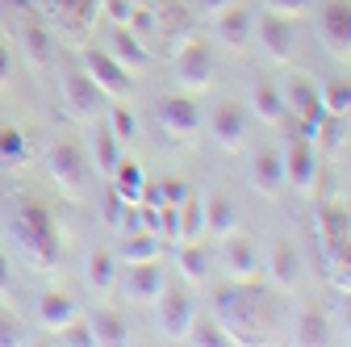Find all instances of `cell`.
I'll return each instance as SVG.
<instances>
[{
    "label": "cell",
    "instance_id": "6da1fadb",
    "mask_svg": "<svg viewBox=\"0 0 351 347\" xmlns=\"http://www.w3.org/2000/svg\"><path fill=\"white\" fill-rule=\"evenodd\" d=\"M13 235L38 268H51L59 259V226L42 205H21V213L13 218Z\"/></svg>",
    "mask_w": 351,
    "mask_h": 347
},
{
    "label": "cell",
    "instance_id": "7a4b0ae2",
    "mask_svg": "<svg viewBox=\"0 0 351 347\" xmlns=\"http://www.w3.org/2000/svg\"><path fill=\"white\" fill-rule=\"evenodd\" d=\"M259 293L255 285H222L217 289V322H222L230 331L234 343H247V335L255 331V314H259Z\"/></svg>",
    "mask_w": 351,
    "mask_h": 347
},
{
    "label": "cell",
    "instance_id": "3957f363",
    "mask_svg": "<svg viewBox=\"0 0 351 347\" xmlns=\"http://www.w3.org/2000/svg\"><path fill=\"white\" fill-rule=\"evenodd\" d=\"M63 105H67V113L71 117H80V121H88V117H101L105 113V88H101V84L93 80V75H88V71H63Z\"/></svg>",
    "mask_w": 351,
    "mask_h": 347
},
{
    "label": "cell",
    "instance_id": "277c9868",
    "mask_svg": "<svg viewBox=\"0 0 351 347\" xmlns=\"http://www.w3.org/2000/svg\"><path fill=\"white\" fill-rule=\"evenodd\" d=\"M280 93H285V109H289V117L301 121L305 134H314V125L326 117L322 88H318L314 80H305V75H293V80H289V88H280Z\"/></svg>",
    "mask_w": 351,
    "mask_h": 347
},
{
    "label": "cell",
    "instance_id": "5b68a950",
    "mask_svg": "<svg viewBox=\"0 0 351 347\" xmlns=\"http://www.w3.org/2000/svg\"><path fill=\"white\" fill-rule=\"evenodd\" d=\"M318 38L335 59H351V5L347 0H326L318 13Z\"/></svg>",
    "mask_w": 351,
    "mask_h": 347
},
{
    "label": "cell",
    "instance_id": "8992f818",
    "mask_svg": "<svg viewBox=\"0 0 351 347\" xmlns=\"http://www.w3.org/2000/svg\"><path fill=\"white\" fill-rule=\"evenodd\" d=\"M280 159H285V184H293L297 193H310L314 180H318V147H314V139L301 130Z\"/></svg>",
    "mask_w": 351,
    "mask_h": 347
},
{
    "label": "cell",
    "instance_id": "52a82bcc",
    "mask_svg": "<svg viewBox=\"0 0 351 347\" xmlns=\"http://www.w3.org/2000/svg\"><path fill=\"white\" fill-rule=\"evenodd\" d=\"M155 306H159V331L167 339H189V331L197 322V301L189 289H163Z\"/></svg>",
    "mask_w": 351,
    "mask_h": 347
},
{
    "label": "cell",
    "instance_id": "ba28073f",
    "mask_svg": "<svg viewBox=\"0 0 351 347\" xmlns=\"http://www.w3.org/2000/svg\"><path fill=\"white\" fill-rule=\"evenodd\" d=\"M47 167H51L55 184H63L67 193H80V189L88 184V155H84V147H80V143H71V139H63V143H55V147H51Z\"/></svg>",
    "mask_w": 351,
    "mask_h": 347
},
{
    "label": "cell",
    "instance_id": "9c48e42d",
    "mask_svg": "<svg viewBox=\"0 0 351 347\" xmlns=\"http://www.w3.org/2000/svg\"><path fill=\"white\" fill-rule=\"evenodd\" d=\"M159 130L171 143H189L201 130V109L193 97H163L159 101Z\"/></svg>",
    "mask_w": 351,
    "mask_h": 347
},
{
    "label": "cell",
    "instance_id": "30bf717a",
    "mask_svg": "<svg viewBox=\"0 0 351 347\" xmlns=\"http://www.w3.org/2000/svg\"><path fill=\"white\" fill-rule=\"evenodd\" d=\"M84 71L105 88V97H121V93H130V71H125L109 51H101V47H88V51H84Z\"/></svg>",
    "mask_w": 351,
    "mask_h": 347
},
{
    "label": "cell",
    "instance_id": "8fae6325",
    "mask_svg": "<svg viewBox=\"0 0 351 347\" xmlns=\"http://www.w3.org/2000/svg\"><path fill=\"white\" fill-rule=\"evenodd\" d=\"M176 80H180L189 93L209 88L213 63H209V47H205V42H189V47H180V55H176Z\"/></svg>",
    "mask_w": 351,
    "mask_h": 347
},
{
    "label": "cell",
    "instance_id": "7c38bea8",
    "mask_svg": "<svg viewBox=\"0 0 351 347\" xmlns=\"http://www.w3.org/2000/svg\"><path fill=\"white\" fill-rule=\"evenodd\" d=\"M130 268V280H125V293L130 301H143V306H155L167 289V272L159 259H147V264H125Z\"/></svg>",
    "mask_w": 351,
    "mask_h": 347
},
{
    "label": "cell",
    "instance_id": "4fadbf2b",
    "mask_svg": "<svg viewBox=\"0 0 351 347\" xmlns=\"http://www.w3.org/2000/svg\"><path fill=\"white\" fill-rule=\"evenodd\" d=\"M255 34L263 42V51H268V59H276V63H289L293 59V25H289V17L263 13L259 25H255Z\"/></svg>",
    "mask_w": 351,
    "mask_h": 347
},
{
    "label": "cell",
    "instance_id": "5bb4252c",
    "mask_svg": "<svg viewBox=\"0 0 351 347\" xmlns=\"http://www.w3.org/2000/svg\"><path fill=\"white\" fill-rule=\"evenodd\" d=\"M209 130H213V139L222 143V147L239 151L243 147V134H247V113H243V105L222 101V105L213 109V117H209Z\"/></svg>",
    "mask_w": 351,
    "mask_h": 347
},
{
    "label": "cell",
    "instance_id": "9a60e30c",
    "mask_svg": "<svg viewBox=\"0 0 351 347\" xmlns=\"http://www.w3.org/2000/svg\"><path fill=\"white\" fill-rule=\"evenodd\" d=\"M251 34H255V17H251V9L230 5V9L217 13V38H222V47H226V51H247Z\"/></svg>",
    "mask_w": 351,
    "mask_h": 347
},
{
    "label": "cell",
    "instance_id": "2e32d148",
    "mask_svg": "<svg viewBox=\"0 0 351 347\" xmlns=\"http://www.w3.org/2000/svg\"><path fill=\"white\" fill-rule=\"evenodd\" d=\"M109 55L134 75V71H143L147 63H151V55H147V47H143V38L130 29V25H113V38H109Z\"/></svg>",
    "mask_w": 351,
    "mask_h": 347
},
{
    "label": "cell",
    "instance_id": "e0dca14e",
    "mask_svg": "<svg viewBox=\"0 0 351 347\" xmlns=\"http://www.w3.org/2000/svg\"><path fill=\"white\" fill-rule=\"evenodd\" d=\"M251 189L259 197H280V189H285V159H280V151H259L255 155Z\"/></svg>",
    "mask_w": 351,
    "mask_h": 347
},
{
    "label": "cell",
    "instance_id": "ac0fdd59",
    "mask_svg": "<svg viewBox=\"0 0 351 347\" xmlns=\"http://www.w3.org/2000/svg\"><path fill=\"white\" fill-rule=\"evenodd\" d=\"M268 272L280 289H293L301 280V251L289 243V239H276L272 251H268Z\"/></svg>",
    "mask_w": 351,
    "mask_h": 347
},
{
    "label": "cell",
    "instance_id": "d6986e66",
    "mask_svg": "<svg viewBox=\"0 0 351 347\" xmlns=\"http://www.w3.org/2000/svg\"><path fill=\"white\" fill-rule=\"evenodd\" d=\"M80 318V310H75V301L67 297V293H42L38 297V322L47 326V331H67L71 322Z\"/></svg>",
    "mask_w": 351,
    "mask_h": 347
},
{
    "label": "cell",
    "instance_id": "ffe728a7",
    "mask_svg": "<svg viewBox=\"0 0 351 347\" xmlns=\"http://www.w3.org/2000/svg\"><path fill=\"white\" fill-rule=\"evenodd\" d=\"M201 209H205V235H213V239H230L234 235L239 218H234V201L230 197L213 193V197L201 201Z\"/></svg>",
    "mask_w": 351,
    "mask_h": 347
},
{
    "label": "cell",
    "instance_id": "44dd1931",
    "mask_svg": "<svg viewBox=\"0 0 351 347\" xmlns=\"http://www.w3.org/2000/svg\"><path fill=\"white\" fill-rule=\"evenodd\" d=\"M171 209H176V239H180V243H201L205 239V209H201V201L189 193L184 201H176Z\"/></svg>",
    "mask_w": 351,
    "mask_h": 347
},
{
    "label": "cell",
    "instance_id": "7402d4cb",
    "mask_svg": "<svg viewBox=\"0 0 351 347\" xmlns=\"http://www.w3.org/2000/svg\"><path fill=\"white\" fill-rule=\"evenodd\" d=\"M143 189H147V171L134 159H117V167H113V193L125 205H138L143 201Z\"/></svg>",
    "mask_w": 351,
    "mask_h": 347
},
{
    "label": "cell",
    "instance_id": "603a6c76",
    "mask_svg": "<svg viewBox=\"0 0 351 347\" xmlns=\"http://www.w3.org/2000/svg\"><path fill=\"white\" fill-rule=\"evenodd\" d=\"M88 289L97 297H109L117 289V255L113 251H93L88 255Z\"/></svg>",
    "mask_w": 351,
    "mask_h": 347
},
{
    "label": "cell",
    "instance_id": "cb8c5ba5",
    "mask_svg": "<svg viewBox=\"0 0 351 347\" xmlns=\"http://www.w3.org/2000/svg\"><path fill=\"white\" fill-rule=\"evenodd\" d=\"M251 105H255V117H259L263 125H285V121H289L285 93H280V88H272V84H255Z\"/></svg>",
    "mask_w": 351,
    "mask_h": 347
},
{
    "label": "cell",
    "instance_id": "d4e9b609",
    "mask_svg": "<svg viewBox=\"0 0 351 347\" xmlns=\"http://www.w3.org/2000/svg\"><path fill=\"white\" fill-rule=\"evenodd\" d=\"M226 268L239 285H255V272H259V259H255V247L247 239H230L226 243Z\"/></svg>",
    "mask_w": 351,
    "mask_h": 347
},
{
    "label": "cell",
    "instance_id": "484cf974",
    "mask_svg": "<svg viewBox=\"0 0 351 347\" xmlns=\"http://www.w3.org/2000/svg\"><path fill=\"white\" fill-rule=\"evenodd\" d=\"M117 159H121V139L113 134L109 125H101L97 134H93V167L101 171V176H113Z\"/></svg>",
    "mask_w": 351,
    "mask_h": 347
},
{
    "label": "cell",
    "instance_id": "4316f807",
    "mask_svg": "<svg viewBox=\"0 0 351 347\" xmlns=\"http://www.w3.org/2000/svg\"><path fill=\"white\" fill-rule=\"evenodd\" d=\"M163 243L155 230H134L125 243H121V264H147V259H159Z\"/></svg>",
    "mask_w": 351,
    "mask_h": 347
},
{
    "label": "cell",
    "instance_id": "83f0119b",
    "mask_svg": "<svg viewBox=\"0 0 351 347\" xmlns=\"http://www.w3.org/2000/svg\"><path fill=\"white\" fill-rule=\"evenodd\" d=\"M318 235H322L326 251H335V247L351 243V226H347V213H343V209H335V205H322V213H318Z\"/></svg>",
    "mask_w": 351,
    "mask_h": 347
},
{
    "label": "cell",
    "instance_id": "f1b7e54d",
    "mask_svg": "<svg viewBox=\"0 0 351 347\" xmlns=\"http://www.w3.org/2000/svg\"><path fill=\"white\" fill-rule=\"evenodd\" d=\"M88 326H93V339H97V343H109V347L125 343V322H121V314H113V310H97L93 318H88Z\"/></svg>",
    "mask_w": 351,
    "mask_h": 347
},
{
    "label": "cell",
    "instance_id": "f546056e",
    "mask_svg": "<svg viewBox=\"0 0 351 347\" xmlns=\"http://www.w3.org/2000/svg\"><path fill=\"white\" fill-rule=\"evenodd\" d=\"M297 343H305V347H318V343H326V318H322V310H305L301 314V322H297V335H293Z\"/></svg>",
    "mask_w": 351,
    "mask_h": 347
},
{
    "label": "cell",
    "instance_id": "4dcf8cb0",
    "mask_svg": "<svg viewBox=\"0 0 351 347\" xmlns=\"http://www.w3.org/2000/svg\"><path fill=\"white\" fill-rule=\"evenodd\" d=\"M180 272H184L189 280H201V276L209 272V255H205L201 243H180Z\"/></svg>",
    "mask_w": 351,
    "mask_h": 347
},
{
    "label": "cell",
    "instance_id": "1f68e13d",
    "mask_svg": "<svg viewBox=\"0 0 351 347\" xmlns=\"http://www.w3.org/2000/svg\"><path fill=\"white\" fill-rule=\"evenodd\" d=\"M189 343H197V347H222V343H234V339H230V331L222 322H193Z\"/></svg>",
    "mask_w": 351,
    "mask_h": 347
},
{
    "label": "cell",
    "instance_id": "d6a6232c",
    "mask_svg": "<svg viewBox=\"0 0 351 347\" xmlns=\"http://www.w3.org/2000/svg\"><path fill=\"white\" fill-rule=\"evenodd\" d=\"M322 105H326V113L347 117V113H351V84H347V80L326 84V88H322Z\"/></svg>",
    "mask_w": 351,
    "mask_h": 347
},
{
    "label": "cell",
    "instance_id": "836d02e7",
    "mask_svg": "<svg viewBox=\"0 0 351 347\" xmlns=\"http://www.w3.org/2000/svg\"><path fill=\"white\" fill-rule=\"evenodd\" d=\"M25 151H29V143H25V134H21V130H13V125H5V130H0V155H5L9 163L25 159Z\"/></svg>",
    "mask_w": 351,
    "mask_h": 347
},
{
    "label": "cell",
    "instance_id": "e575fe53",
    "mask_svg": "<svg viewBox=\"0 0 351 347\" xmlns=\"http://www.w3.org/2000/svg\"><path fill=\"white\" fill-rule=\"evenodd\" d=\"M25 47H29V59H34L38 67H47L51 55H55V51H51V38L42 34V29H25Z\"/></svg>",
    "mask_w": 351,
    "mask_h": 347
},
{
    "label": "cell",
    "instance_id": "d590c367",
    "mask_svg": "<svg viewBox=\"0 0 351 347\" xmlns=\"http://www.w3.org/2000/svg\"><path fill=\"white\" fill-rule=\"evenodd\" d=\"M101 9H105V17L113 25H130V21H134V13H138L134 0H101Z\"/></svg>",
    "mask_w": 351,
    "mask_h": 347
},
{
    "label": "cell",
    "instance_id": "8d00e7d4",
    "mask_svg": "<svg viewBox=\"0 0 351 347\" xmlns=\"http://www.w3.org/2000/svg\"><path fill=\"white\" fill-rule=\"evenodd\" d=\"M109 130H113L121 143H125V139H134V113L121 109V105H113V109H109Z\"/></svg>",
    "mask_w": 351,
    "mask_h": 347
},
{
    "label": "cell",
    "instance_id": "74e56055",
    "mask_svg": "<svg viewBox=\"0 0 351 347\" xmlns=\"http://www.w3.org/2000/svg\"><path fill=\"white\" fill-rule=\"evenodd\" d=\"M59 343H67V347H93L97 339H93V326H88V322H71L67 331H59Z\"/></svg>",
    "mask_w": 351,
    "mask_h": 347
},
{
    "label": "cell",
    "instance_id": "f35d334b",
    "mask_svg": "<svg viewBox=\"0 0 351 347\" xmlns=\"http://www.w3.org/2000/svg\"><path fill=\"white\" fill-rule=\"evenodd\" d=\"M263 5H268V13L297 17V13H305V5H310V0H263Z\"/></svg>",
    "mask_w": 351,
    "mask_h": 347
},
{
    "label": "cell",
    "instance_id": "ab89813d",
    "mask_svg": "<svg viewBox=\"0 0 351 347\" xmlns=\"http://www.w3.org/2000/svg\"><path fill=\"white\" fill-rule=\"evenodd\" d=\"M159 197H163V205H176V201L189 197V189H184L180 180H167V184H159Z\"/></svg>",
    "mask_w": 351,
    "mask_h": 347
},
{
    "label": "cell",
    "instance_id": "60d3db41",
    "mask_svg": "<svg viewBox=\"0 0 351 347\" xmlns=\"http://www.w3.org/2000/svg\"><path fill=\"white\" fill-rule=\"evenodd\" d=\"M0 343H21V326L5 314H0Z\"/></svg>",
    "mask_w": 351,
    "mask_h": 347
},
{
    "label": "cell",
    "instance_id": "b9f144b4",
    "mask_svg": "<svg viewBox=\"0 0 351 347\" xmlns=\"http://www.w3.org/2000/svg\"><path fill=\"white\" fill-rule=\"evenodd\" d=\"M13 75V51H9V42L0 38V84H5Z\"/></svg>",
    "mask_w": 351,
    "mask_h": 347
},
{
    "label": "cell",
    "instance_id": "7bdbcfd3",
    "mask_svg": "<svg viewBox=\"0 0 351 347\" xmlns=\"http://www.w3.org/2000/svg\"><path fill=\"white\" fill-rule=\"evenodd\" d=\"M9 285H13V272H9V255H5V247H0V297L9 293Z\"/></svg>",
    "mask_w": 351,
    "mask_h": 347
},
{
    "label": "cell",
    "instance_id": "ee69618b",
    "mask_svg": "<svg viewBox=\"0 0 351 347\" xmlns=\"http://www.w3.org/2000/svg\"><path fill=\"white\" fill-rule=\"evenodd\" d=\"M201 9L205 13H222V9H230V0H201Z\"/></svg>",
    "mask_w": 351,
    "mask_h": 347
},
{
    "label": "cell",
    "instance_id": "f6af8a7d",
    "mask_svg": "<svg viewBox=\"0 0 351 347\" xmlns=\"http://www.w3.org/2000/svg\"><path fill=\"white\" fill-rule=\"evenodd\" d=\"M343 318H347V331H351V293H347V306H343Z\"/></svg>",
    "mask_w": 351,
    "mask_h": 347
}]
</instances>
